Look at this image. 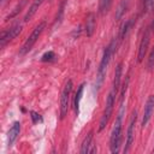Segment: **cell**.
<instances>
[{"mask_svg":"<svg viewBox=\"0 0 154 154\" xmlns=\"http://www.w3.org/2000/svg\"><path fill=\"white\" fill-rule=\"evenodd\" d=\"M116 47H117V40L113 38L112 42L106 47V49L103 51V55H102V59L100 61V66H99V70H97V78H96V88L99 89L103 82V77L106 75V70H107V66L109 64V60H111V57L113 55L114 51H116Z\"/></svg>","mask_w":154,"mask_h":154,"instance_id":"cell-1","label":"cell"},{"mask_svg":"<svg viewBox=\"0 0 154 154\" xmlns=\"http://www.w3.org/2000/svg\"><path fill=\"white\" fill-rule=\"evenodd\" d=\"M122 119H123V108L120 113L118 114L112 134H111V140H109V147L112 153H118L119 147H120V141H122Z\"/></svg>","mask_w":154,"mask_h":154,"instance_id":"cell-2","label":"cell"},{"mask_svg":"<svg viewBox=\"0 0 154 154\" xmlns=\"http://www.w3.org/2000/svg\"><path fill=\"white\" fill-rule=\"evenodd\" d=\"M45 28H46V22H41V23H38L35 26V29L32 30V32L30 34V36L28 37V40L23 45V47L20 49V54H25V53H28L32 48V46L35 45V42L37 41V38L40 37V35L42 34V31H43Z\"/></svg>","mask_w":154,"mask_h":154,"instance_id":"cell-3","label":"cell"},{"mask_svg":"<svg viewBox=\"0 0 154 154\" xmlns=\"http://www.w3.org/2000/svg\"><path fill=\"white\" fill-rule=\"evenodd\" d=\"M72 91V81L69 79L61 91V96H60V118L63 119L69 109V102H70V95Z\"/></svg>","mask_w":154,"mask_h":154,"instance_id":"cell-4","label":"cell"},{"mask_svg":"<svg viewBox=\"0 0 154 154\" xmlns=\"http://www.w3.org/2000/svg\"><path fill=\"white\" fill-rule=\"evenodd\" d=\"M114 99H116V94L111 90L108 96H107V100H106V107H105V111H103V114L101 117V120H100V125H99V131L103 130L105 126L107 125L108 120H109V117L112 116V112H113V105H114Z\"/></svg>","mask_w":154,"mask_h":154,"instance_id":"cell-5","label":"cell"},{"mask_svg":"<svg viewBox=\"0 0 154 154\" xmlns=\"http://www.w3.org/2000/svg\"><path fill=\"white\" fill-rule=\"evenodd\" d=\"M20 31H22V24L20 23H16L10 29L4 30L1 32V37H0V46L4 47L6 45V42H8L12 38H14L17 35H19Z\"/></svg>","mask_w":154,"mask_h":154,"instance_id":"cell-6","label":"cell"},{"mask_svg":"<svg viewBox=\"0 0 154 154\" xmlns=\"http://www.w3.org/2000/svg\"><path fill=\"white\" fill-rule=\"evenodd\" d=\"M149 38H150V34H149V30L147 29L142 36V40L140 42V48H138V54H137V61L141 63L144 57H146V53L148 51V45H149Z\"/></svg>","mask_w":154,"mask_h":154,"instance_id":"cell-7","label":"cell"},{"mask_svg":"<svg viewBox=\"0 0 154 154\" xmlns=\"http://www.w3.org/2000/svg\"><path fill=\"white\" fill-rule=\"evenodd\" d=\"M136 118H137V113L136 111L132 113V117H131V120H130V124H129V128H128V132H126V144H125V148H124V153H128L132 142H134V128H135V123H136Z\"/></svg>","mask_w":154,"mask_h":154,"instance_id":"cell-8","label":"cell"},{"mask_svg":"<svg viewBox=\"0 0 154 154\" xmlns=\"http://www.w3.org/2000/svg\"><path fill=\"white\" fill-rule=\"evenodd\" d=\"M154 112V95H150L146 102L144 106V111H143V118H142V126L144 128L148 122L150 120V117Z\"/></svg>","mask_w":154,"mask_h":154,"instance_id":"cell-9","label":"cell"},{"mask_svg":"<svg viewBox=\"0 0 154 154\" xmlns=\"http://www.w3.org/2000/svg\"><path fill=\"white\" fill-rule=\"evenodd\" d=\"M19 132H20V124H19V122H14L13 125L10 128V131H8V135H7L8 146H12L14 143V141L17 140Z\"/></svg>","mask_w":154,"mask_h":154,"instance_id":"cell-10","label":"cell"},{"mask_svg":"<svg viewBox=\"0 0 154 154\" xmlns=\"http://www.w3.org/2000/svg\"><path fill=\"white\" fill-rule=\"evenodd\" d=\"M122 70H123V64L119 63L116 67V71H114V79H113V85H112V91L116 95L119 90V84H120V78H122Z\"/></svg>","mask_w":154,"mask_h":154,"instance_id":"cell-11","label":"cell"},{"mask_svg":"<svg viewBox=\"0 0 154 154\" xmlns=\"http://www.w3.org/2000/svg\"><path fill=\"white\" fill-rule=\"evenodd\" d=\"M95 25H96L95 14L94 13H89L87 16V18H85V34H87V36H91L94 34Z\"/></svg>","mask_w":154,"mask_h":154,"instance_id":"cell-12","label":"cell"},{"mask_svg":"<svg viewBox=\"0 0 154 154\" xmlns=\"http://www.w3.org/2000/svg\"><path fill=\"white\" fill-rule=\"evenodd\" d=\"M42 1H43V0H34L32 5L30 6L29 11L26 12V14H25V17H24V22H28V20H30V19L34 17V14H35L36 11L38 10V7H40V5L42 4Z\"/></svg>","mask_w":154,"mask_h":154,"instance_id":"cell-13","label":"cell"},{"mask_svg":"<svg viewBox=\"0 0 154 154\" xmlns=\"http://www.w3.org/2000/svg\"><path fill=\"white\" fill-rule=\"evenodd\" d=\"M91 140H93V131H90L85 138L83 140V143H82V147H81V153L82 154H87L89 153V148L91 146Z\"/></svg>","mask_w":154,"mask_h":154,"instance_id":"cell-14","label":"cell"},{"mask_svg":"<svg viewBox=\"0 0 154 154\" xmlns=\"http://www.w3.org/2000/svg\"><path fill=\"white\" fill-rule=\"evenodd\" d=\"M84 83H82L79 87H78V89H77V91H76V95H75V102H73V106H75V111L78 113V111H79V101H81V99H82V95H83V89H84Z\"/></svg>","mask_w":154,"mask_h":154,"instance_id":"cell-15","label":"cell"},{"mask_svg":"<svg viewBox=\"0 0 154 154\" xmlns=\"http://www.w3.org/2000/svg\"><path fill=\"white\" fill-rule=\"evenodd\" d=\"M112 0H100L99 1V12L100 14H105L108 12L109 7H111Z\"/></svg>","mask_w":154,"mask_h":154,"instance_id":"cell-16","label":"cell"},{"mask_svg":"<svg viewBox=\"0 0 154 154\" xmlns=\"http://www.w3.org/2000/svg\"><path fill=\"white\" fill-rule=\"evenodd\" d=\"M25 4H26V0H20L18 4H17V6L13 8V11L6 17V19H10V18H13V17H16L20 11H22V8L25 6Z\"/></svg>","mask_w":154,"mask_h":154,"instance_id":"cell-17","label":"cell"},{"mask_svg":"<svg viewBox=\"0 0 154 154\" xmlns=\"http://www.w3.org/2000/svg\"><path fill=\"white\" fill-rule=\"evenodd\" d=\"M125 8H126V1L123 0L120 2V5L118 6V10H117V13H116V19H120L123 17V14L125 13Z\"/></svg>","mask_w":154,"mask_h":154,"instance_id":"cell-18","label":"cell"},{"mask_svg":"<svg viewBox=\"0 0 154 154\" xmlns=\"http://www.w3.org/2000/svg\"><path fill=\"white\" fill-rule=\"evenodd\" d=\"M130 25H131V20H126L123 24L122 30H120V40H124L125 38V36H126V34H128V31L130 29Z\"/></svg>","mask_w":154,"mask_h":154,"instance_id":"cell-19","label":"cell"},{"mask_svg":"<svg viewBox=\"0 0 154 154\" xmlns=\"http://www.w3.org/2000/svg\"><path fill=\"white\" fill-rule=\"evenodd\" d=\"M54 58H55V54H54V52L49 51V52H47V53H45V54L42 55L41 60L46 63V61H52V60H53Z\"/></svg>","mask_w":154,"mask_h":154,"instance_id":"cell-20","label":"cell"},{"mask_svg":"<svg viewBox=\"0 0 154 154\" xmlns=\"http://www.w3.org/2000/svg\"><path fill=\"white\" fill-rule=\"evenodd\" d=\"M30 117H31V119H32V123H34V124L42 123V117H41L38 113H36L35 111H31V112H30Z\"/></svg>","mask_w":154,"mask_h":154,"instance_id":"cell-21","label":"cell"},{"mask_svg":"<svg viewBox=\"0 0 154 154\" xmlns=\"http://www.w3.org/2000/svg\"><path fill=\"white\" fill-rule=\"evenodd\" d=\"M128 84H129V77H126V79L124 81L123 83V89H122V94H120V101L123 103V100L125 97V93H126V89H128Z\"/></svg>","mask_w":154,"mask_h":154,"instance_id":"cell-22","label":"cell"},{"mask_svg":"<svg viewBox=\"0 0 154 154\" xmlns=\"http://www.w3.org/2000/svg\"><path fill=\"white\" fill-rule=\"evenodd\" d=\"M153 67H154V47L152 48L150 54H149V58H148V69L152 70Z\"/></svg>","mask_w":154,"mask_h":154,"instance_id":"cell-23","label":"cell"},{"mask_svg":"<svg viewBox=\"0 0 154 154\" xmlns=\"http://www.w3.org/2000/svg\"><path fill=\"white\" fill-rule=\"evenodd\" d=\"M143 4H144L146 10H150L154 5V0H143Z\"/></svg>","mask_w":154,"mask_h":154,"instance_id":"cell-24","label":"cell"},{"mask_svg":"<svg viewBox=\"0 0 154 154\" xmlns=\"http://www.w3.org/2000/svg\"><path fill=\"white\" fill-rule=\"evenodd\" d=\"M152 30H154V20H153V23H152Z\"/></svg>","mask_w":154,"mask_h":154,"instance_id":"cell-25","label":"cell"},{"mask_svg":"<svg viewBox=\"0 0 154 154\" xmlns=\"http://www.w3.org/2000/svg\"><path fill=\"white\" fill-rule=\"evenodd\" d=\"M153 153H154V149H153Z\"/></svg>","mask_w":154,"mask_h":154,"instance_id":"cell-26","label":"cell"},{"mask_svg":"<svg viewBox=\"0 0 154 154\" xmlns=\"http://www.w3.org/2000/svg\"><path fill=\"white\" fill-rule=\"evenodd\" d=\"M1 1H4V0H1Z\"/></svg>","mask_w":154,"mask_h":154,"instance_id":"cell-27","label":"cell"}]
</instances>
